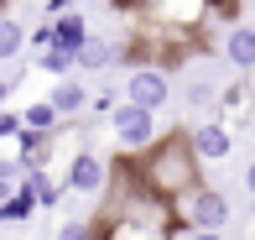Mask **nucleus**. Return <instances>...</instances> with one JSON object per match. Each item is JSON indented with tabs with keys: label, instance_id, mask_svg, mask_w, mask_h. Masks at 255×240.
I'll use <instances>...</instances> for the list:
<instances>
[{
	"label": "nucleus",
	"instance_id": "f257e3e1",
	"mask_svg": "<svg viewBox=\"0 0 255 240\" xmlns=\"http://www.w3.org/2000/svg\"><path fill=\"white\" fill-rule=\"evenodd\" d=\"M110 136H115V146H125V152L151 146V141H156V110L135 105V99L110 105Z\"/></svg>",
	"mask_w": 255,
	"mask_h": 240
},
{
	"label": "nucleus",
	"instance_id": "f03ea898",
	"mask_svg": "<svg viewBox=\"0 0 255 240\" xmlns=\"http://www.w3.org/2000/svg\"><path fill=\"white\" fill-rule=\"evenodd\" d=\"M125 99H135V105H146V110H167L172 105V78L161 73V68H135L130 78H125Z\"/></svg>",
	"mask_w": 255,
	"mask_h": 240
},
{
	"label": "nucleus",
	"instance_id": "7ed1b4c3",
	"mask_svg": "<svg viewBox=\"0 0 255 240\" xmlns=\"http://www.w3.org/2000/svg\"><path fill=\"white\" fill-rule=\"evenodd\" d=\"M219 99H224V94H219L214 68H208V63H193V68H188V78H182V105H188L193 115H203V110H214Z\"/></svg>",
	"mask_w": 255,
	"mask_h": 240
},
{
	"label": "nucleus",
	"instance_id": "20e7f679",
	"mask_svg": "<svg viewBox=\"0 0 255 240\" xmlns=\"http://www.w3.org/2000/svg\"><path fill=\"white\" fill-rule=\"evenodd\" d=\"M68 193H78V199H94V193H104V157L78 152L73 162H68Z\"/></svg>",
	"mask_w": 255,
	"mask_h": 240
},
{
	"label": "nucleus",
	"instance_id": "39448f33",
	"mask_svg": "<svg viewBox=\"0 0 255 240\" xmlns=\"http://www.w3.org/2000/svg\"><path fill=\"white\" fill-rule=\"evenodd\" d=\"M193 152H198L203 162H224V157L235 152V136H229V125H219V120H198V125H193Z\"/></svg>",
	"mask_w": 255,
	"mask_h": 240
},
{
	"label": "nucleus",
	"instance_id": "423d86ee",
	"mask_svg": "<svg viewBox=\"0 0 255 240\" xmlns=\"http://www.w3.org/2000/svg\"><path fill=\"white\" fill-rule=\"evenodd\" d=\"M188 220L198 225V230H224V225H229V199L214 193V188L193 193V199H188Z\"/></svg>",
	"mask_w": 255,
	"mask_h": 240
},
{
	"label": "nucleus",
	"instance_id": "0eeeda50",
	"mask_svg": "<svg viewBox=\"0 0 255 240\" xmlns=\"http://www.w3.org/2000/svg\"><path fill=\"white\" fill-rule=\"evenodd\" d=\"M224 63L235 73H255V26H229L224 31Z\"/></svg>",
	"mask_w": 255,
	"mask_h": 240
},
{
	"label": "nucleus",
	"instance_id": "6e6552de",
	"mask_svg": "<svg viewBox=\"0 0 255 240\" xmlns=\"http://www.w3.org/2000/svg\"><path fill=\"white\" fill-rule=\"evenodd\" d=\"M47 99H52V105H57V115H78V110L89 105V89L78 84V78H57Z\"/></svg>",
	"mask_w": 255,
	"mask_h": 240
},
{
	"label": "nucleus",
	"instance_id": "1a4fd4ad",
	"mask_svg": "<svg viewBox=\"0 0 255 240\" xmlns=\"http://www.w3.org/2000/svg\"><path fill=\"white\" fill-rule=\"evenodd\" d=\"M110 63H115V42H104V37H84V47H78V68L104 73Z\"/></svg>",
	"mask_w": 255,
	"mask_h": 240
},
{
	"label": "nucleus",
	"instance_id": "9d476101",
	"mask_svg": "<svg viewBox=\"0 0 255 240\" xmlns=\"http://www.w3.org/2000/svg\"><path fill=\"white\" fill-rule=\"evenodd\" d=\"M21 47H26V26L16 16H0V63L21 58Z\"/></svg>",
	"mask_w": 255,
	"mask_h": 240
},
{
	"label": "nucleus",
	"instance_id": "9b49d317",
	"mask_svg": "<svg viewBox=\"0 0 255 240\" xmlns=\"http://www.w3.org/2000/svg\"><path fill=\"white\" fill-rule=\"evenodd\" d=\"M52 31H57V47H73V52L84 47V37H89V31H84V16H63Z\"/></svg>",
	"mask_w": 255,
	"mask_h": 240
},
{
	"label": "nucleus",
	"instance_id": "f8f14e48",
	"mask_svg": "<svg viewBox=\"0 0 255 240\" xmlns=\"http://www.w3.org/2000/svg\"><path fill=\"white\" fill-rule=\"evenodd\" d=\"M73 63H78V52L73 47H57V42H52V52H42V68H47V73H68Z\"/></svg>",
	"mask_w": 255,
	"mask_h": 240
},
{
	"label": "nucleus",
	"instance_id": "ddd939ff",
	"mask_svg": "<svg viewBox=\"0 0 255 240\" xmlns=\"http://www.w3.org/2000/svg\"><path fill=\"white\" fill-rule=\"evenodd\" d=\"M21 120H26V131H42V125H52V120H57V105H52V99H47V105H31Z\"/></svg>",
	"mask_w": 255,
	"mask_h": 240
},
{
	"label": "nucleus",
	"instance_id": "4468645a",
	"mask_svg": "<svg viewBox=\"0 0 255 240\" xmlns=\"http://www.w3.org/2000/svg\"><path fill=\"white\" fill-rule=\"evenodd\" d=\"M57 240H89V225L84 220H63L57 225Z\"/></svg>",
	"mask_w": 255,
	"mask_h": 240
},
{
	"label": "nucleus",
	"instance_id": "2eb2a0df",
	"mask_svg": "<svg viewBox=\"0 0 255 240\" xmlns=\"http://www.w3.org/2000/svg\"><path fill=\"white\" fill-rule=\"evenodd\" d=\"M16 125H26V120H16V115H0V136H10Z\"/></svg>",
	"mask_w": 255,
	"mask_h": 240
},
{
	"label": "nucleus",
	"instance_id": "dca6fc26",
	"mask_svg": "<svg viewBox=\"0 0 255 240\" xmlns=\"http://www.w3.org/2000/svg\"><path fill=\"white\" fill-rule=\"evenodd\" d=\"M188 240H224V235H219V230H198V225H193V235Z\"/></svg>",
	"mask_w": 255,
	"mask_h": 240
},
{
	"label": "nucleus",
	"instance_id": "f3484780",
	"mask_svg": "<svg viewBox=\"0 0 255 240\" xmlns=\"http://www.w3.org/2000/svg\"><path fill=\"white\" fill-rule=\"evenodd\" d=\"M245 188H250V199H255V162L245 167Z\"/></svg>",
	"mask_w": 255,
	"mask_h": 240
},
{
	"label": "nucleus",
	"instance_id": "a211bd4d",
	"mask_svg": "<svg viewBox=\"0 0 255 240\" xmlns=\"http://www.w3.org/2000/svg\"><path fill=\"white\" fill-rule=\"evenodd\" d=\"M250 136H255V115H250Z\"/></svg>",
	"mask_w": 255,
	"mask_h": 240
},
{
	"label": "nucleus",
	"instance_id": "6ab92c4d",
	"mask_svg": "<svg viewBox=\"0 0 255 240\" xmlns=\"http://www.w3.org/2000/svg\"><path fill=\"white\" fill-rule=\"evenodd\" d=\"M0 99H5V84H0Z\"/></svg>",
	"mask_w": 255,
	"mask_h": 240
}]
</instances>
